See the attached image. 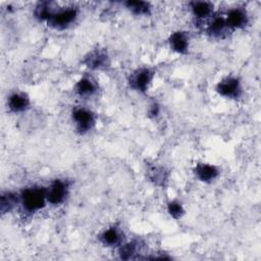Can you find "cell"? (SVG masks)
<instances>
[{"instance_id":"1","label":"cell","mask_w":261,"mask_h":261,"mask_svg":"<svg viewBox=\"0 0 261 261\" xmlns=\"http://www.w3.org/2000/svg\"><path fill=\"white\" fill-rule=\"evenodd\" d=\"M21 203L29 212H35L45 206L47 201V190L43 188H28L21 193Z\"/></svg>"},{"instance_id":"2","label":"cell","mask_w":261,"mask_h":261,"mask_svg":"<svg viewBox=\"0 0 261 261\" xmlns=\"http://www.w3.org/2000/svg\"><path fill=\"white\" fill-rule=\"evenodd\" d=\"M76 17L77 9L73 7H67L58 11H52V13L47 19V22L48 24L55 29L63 30L69 27L71 23H73Z\"/></svg>"},{"instance_id":"3","label":"cell","mask_w":261,"mask_h":261,"mask_svg":"<svg viewBox=\"0 0 261 261\" xmlns=\"http://www.w3.org/2000/svg\"><path fill=\"white\" fill-rule=\"evenodd\" d=\"M216 91L223 97L229 99H237L241 97L243 93V88L239 79L234 76H227L218 83L216 86Z\"/></svg>"},{"instance_id":"4","label":"cell","mask_w":261,"mask_h":261,"mask_svg":"<svg viewBox=\"0 0 261 261\" xmlns=\"http://www.w3.org/2000/svg\"><path fill=\"white\" fill-rule=\"evenodd\" d=\"M72 119L75 123L77 130L81 134H86L95 124V116L94 114L85 108H76L72 112Z\"/></svg>"},{"instance_id":"5","label":"cell","mask_w":261,"mask_h":261,"mask_svg":"<svg viewBox=\"0 0 261 261\" xmlns=\"http://www.w3.org/2000/svg\"><path fill=\"white\" fill-rule=\"evenodd\" d=\"M68 194V186L61 179H55L47 190V201L50 204H61Z\"/></svg>"},{"instance_id":"6","label":"cell","mask_w":261,"mask_h":261,"mask_svg":"<svg viewBox=\"0 0 261 261\" xmlns=\"http://www.w3.org/2000/svg\"><path fill=\"white\" fill-rule=\"evenodd\" d=\"M153 76L154 73L150 68H140L132 74L129 79V85L133 89L144 92L147 90Z\"/></svg>"},{"instance_id":"7","label":"cell","mask_w":261,"mask_h":261,"mask_svg":"<svg viewBox=\"0 0 261 261\" xmlns=\"http://www.w3.org/2000/svg\"><path fill=\"white\" fill-rule=\"evenodd\" d=\"M249 17L244 7H234L228 10L225 22L229 29H242L248 23Z\"/></svg>"},{"instance_id":"8","label":"cell","mask_w":261,"mask_h":261,"mask_svg":"<svg viewBox=\"0 0 261 261\" xmlns=\"http://www.w3.org/2000/svg\"><path fill=\"white\" fill-rule=\"evenodd\" d=\"M169 44L173 51L185 54L189 48V36L186 32H175L169 37Z\"/></svg>"},{"instance_id":"9","label":"cell","mask_w":261,"mask_h":261,"mask_svg":"<svg viewBox=\"0 0 261 261\" xmlns=\"http://www.w3.org/2000/svg\"><path fill=\"white\" fill-rule=\"evenodd\" d=\"M85 63L91 68L100 69L105 68L109 64V60L107 54L104 51L95 50L89 53V55L85 58Z\"/></svg>"},{"instance_id":"10","label":"cell","mask_w":261,"mask_h":261,"mask_svg":"<svg viewBox=\"0 0 261 261\" xmlns=\"http://www.w3.org/2000/svg\"><path fill=\"white\" fill-rule=\"evenodd\" d=\"M195 173L196 176L204 182H211L218 176V169L214 165L206 164V163H201L198 164L195 168Z\"/></svg>"},{"instance_id":"11","label":"cell","mask_w":261,"mask_h":261,"mask_svg":"<svg viewBox=\"0 0 261 261\" xmlns=\"http://www.w3.org/2000/svg\"><path fill=\"white\" fill-rule=\"evenodd\" d=\"M30 105L28 96L23 93H14L8 99L9 109L13 112H20L25 110Z\"/></svg>"},{"instance_id":"12","label":"cell","mask_w":261,"mask_h":261,"mask_svg":"<svg viewBox=\"0 0 261 261\" xmlns=\"http://www.w3.org/2000/svg\"><path fill=\"white\" fill-rule=\"evenodd\" d=\"M75 92L81 97L92 96L96 92V84L89 77H83L76 83Z\"/></svg>"},{"instance_id":"13","label":"cell","mask_w":261,"mask_h":261,"mask_svg":"<svg viewBox=\"0 0 261 261\" xmlns=\"http://www.w3.org/2000/svg\"><path fill=\"white\" fill-rule=\"evenodd\" d=\"M191 8L196 17L204 18L211 14L213 5L206 1H194L191 3Z\"/></svg>"},{"instance_id":"14","label":"cell","mask_w":261,"mask_h":261,"mask_svg":"<svg viewBox=\"0 0 261 261\" xmlns=\"http://www.w3.org/2000/svg\"><path fill=\"white\" fill-rule=\"evenodd\" d=\"M229 28L227 27L226 22H225V18L223 17H215L212 22L208 25L207 28V32L210 36L213 37H221L223 34L226 33V31Z\"/></svg>"},{"instance_id":"15","label":"cell","mask_w":261,"mask_h":261,"mask_svg":"<svg viewBox=\"0 0 261 261\" xmlns=\"http://www.w3.org/2000/svg\"><path fill=\"white\" fill-rule=\"evenodd\" d=\"M125 6L134 14L146 15L150 12V4L145 1H126Z\"/></svg>"},{"instance_id":"16","label":"cell","mask_w":261,"mask_h":261,"mask_svg":"<svg viewBox=\"0 0 261 261\" xmlns=\"http://www.w3.org/2000/svg\"><path fill=\"white\" fill-rule=\"evenodd\" d=\"M101 240L107 246H114L120 242L121 236L116 227H110L101 234Z\"/></svg>"},{"instance_id":"17","label":"cell","mask_w":261,"mask_h":261,"mask_svg":"<svg viewBox=\"0 0 261 261\" xmlns=\"http://www.w3.org/2000/svg\"><path fill=\"white\" fill-rule=\"evenodd\" d=\"M17 203V198L10 192L2 194L1 196V211L3 213L10 211Z\"/></svg>"},{"instance_id":"18","label":"cell","mask_w":261,"mask_h":261,"mask_svg":"<svg viewBox=\"0 0 261 261\" xmlns=\"http://www.w3.org/2000/svg\"><path fill=\"white\" fill-rule=\"evenodd\" d=\"M167 210H168V213L175 219H178L182 216V214L185 213V210L181 206V204L177 201H171L168 203V206H167Z\"/></svg>"},{"instance_id":"19","label":"cell","mask_w":261,"mask_h":261,"mask_svg":"<svg viewBox=\"0 0 261 261\" xmlns=\"http://www.w3.org/2000/svg\"><path fill=\"white\" fill-rule=\"evenodd\" d=\"M137 251V246L135 243H127L125 245H123L120 250H119V254L120 257L122 259H129L133 257V255L136 253Z\"/></svg>"},{"instance_id":"20","label":"cell","mask_w":261,"mask_h":261,"mask_svg":"<svg viewBox=\"0 0 261 261\" xmlns=\"http://www.w3.org/2000/svg\"><path fill=\"white\" fill-rule=\"evenodd\" d=\"M151 178L156 182V184H163L164 180H166V175H165V171L163 168L161 167H153L151 170Z\"/></svg>"},{"instance_id":"21","label":"cell","mask_w":261,"mask_h":261,"mask_svg":"<svg viewBox=\"0 0 261 261\" xmlns=\"http://www.w3.org/2000/svg\"><path fill=\"white\" fill-rule=\"evenodd\" d=\"M158 112H159V108H158V106H157V105H153V106H152V108H151V110H150V114H151V115H153V116H155V115H157V114H158Z\"/></svg>"}]
</instances>
